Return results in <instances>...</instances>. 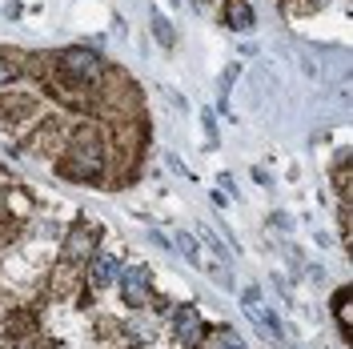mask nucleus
<instances>
[{"label": "nucleus", "mask_w": 353, "mask_h": 349, "mask_svg": "<svg viewBox=\"0 0 353 349\" xmlns=\"http://www.w3.org/2000/svg\"><path fill=\"white\" fill-rule=\"evenodd\" d=\"M176 249L189 265H201V245L193 241V233H176Z\"/></svg>", "instance_id": "1a4fd4ad"}, {"label": "nucleus", "mask_w": 353, "mask_h": 349, "mask_svg": "<svg viewBox=\"0 0 353 349\" xmlns=\"http://www.w3.org/2000/svg\"><path fill=\"white\" fill-rule=\"evenodd\" d=\"M17 77H21V65L0 52V85H8V81H17Z\"/></svg>", "instance_id": "ddd939ff"}, {"label": "nucleus", "mask_w": 353, "mask_h": 349, "mask_svg": "<svg viewBox=\"0 0 353 349\" xmlns=\"http://www.w3.org/2000/svg\"><path fill=\"white\" fill-rule=\"evenodd\" d=\"M121 277V265H117V257L112 253H101L97 261H92V285H112Z\"/></svg>", "instance_id": "0eeeda50"}, {"label": "nucleus", "mask_w": 353, "mask_h": 349, "mask_svg": "<svg viewBox=\"0 0 353 349\" xmlns=\"http://www.w3.org/2000/svg\"><path fill=\"white\" fill-rule=\"evenodd\" d=\"M61 173L72 177V181H92V177H101V153L97 149H81L77 161H65L61 165Z\"/></svg>", "instance_id": "20e7f679"}, {"label": "nucleus", "mask_w": 353, "mask_h": 349, "mask_svg": "<svg viewBox=\"0 0 353 349\" xmlns=\"http://www.w3.org/2000/svg\"><path fill=\"white\" fill-rule=\"evenodd\" d=\"M337 326H341V333L350 337V326H353V313H350V289H341V293H337Z\"/></svg>", "instance_id": "9d476101"}, {"label": "nucleus", "mask_w": 353, "mask_h": 349, "mask_svg": "<svg viewBox=\"0 0 353 349\" xmlns=\"http://www.w3.org/2000/svg\"><path fill=\"white\" fill-rule=\"evenodd\" d=\"M225 24H229V28H237V32H249V28H253V8H249L245 0H233V4H229V12H225Z\"/></svg>", "instance_id": "6e6552de"}, {"label": "nucleus", "mask_w": 353, "mask_h": 349, "mask_svg": "<svg viewBox=\"0 0 353 349\" xmlns=\"http://www.w3.org/2000/svg\"><path fill=\"white\" fill-rule=\"evenodd\" d=\"M57 68H61V77L68 85H92V81L105 77V61L92 48H65L57 57Z\"/></svg>", "instance_id": "f257e3e1"}, {"label": "nucleus", "mask_w": 353, "mask_h": 349, "mask_svg": "<svg viewBox=\"0 0 353 349\" xmlns=\"http://www.w3.org/2000/svg\"><path fill=\"white\" fill-rule=\"evenodd\" d=\"M201 4H209V0H201Z\"/></svg>", "instance_id": "2eb2a0df"}, {"label": "nucleus", "mask_w": 353, "mask_h": 349, "mask_svg": "<svg viewBox=\"0 0 353 349\" xmlns=\"http://www.w3.org/2000/svg\"><path fill=\"white\" fill-rule=\"evenodd\" d=\"M241 306H245L249 321L257 326V333H261L265 341H273V346H281V341H285V333H281V321H277V317H273V313L261 306V289H257V285L241 293Z\"/></svg>", "instance_id": "f03ea898"}, {"label": "nucleus", "mask_w": 353, "mask_h": 349, "mask_svg": "<svg viewBox=\"0 0 353 349\" xmlns=\"http://www.w3.org/2000/svg\"><path fill=\"white\" fill-rule=\"evenodd\" d=\"M153 37H157L161 44H173V24L165 21L161 12H153Z\"/></svg>", "instance_id": "f8f14e48"}, {"label": "nucleus", "mask_w": 353, "mask_h": 349, "mask_svg": "<svg viewBox=\"0 0 353 349\" xmlns=\"http://www.w3.org/2000/svg\"><path fill=\"white\" fill-rule=\"evenodd\" d=\"M92 245H97V233H92L88 225H77V229L68 233V245H65V253L72 257V261H81V257H88V253H92Z\"/></svg>", "instance_id": "39448f33"}, {"label": "nucleus", "mask_w": 353, "mask_h": 349, "mask_svg": "<svg viewBox=\"0 0 353 349\" xmlns=\"http://www.w3.org/2000/svg\"><path fill=\"white\" fill-rule=\"evenodd\" d=\"M205 241H209V249H213V253H217L221 261H229V249H225V245H221V241L213 237V233H205Z\"/></svg>", "instance_id": "4468645a"}, {"label": "nucleus", "mask_w": 353, "mask_h": 349, "mask_svg": "<svg viewBox=\"0 0 353 349\" xmlns=\"http://www.w3.org/2000/svg\"><path fill=\"white\" fill-rule=\"evenodd\" d=\"M121 293H125L129 306H145V297H149V269H145V265L125 269V273H121Z\"/></svg>", "instance_id": "7ed1b4c3"}, {"label": "nucleus", "mask_w": 353, "mask_h": 349, "mask_svg": "<svg viewBox=\"0 0 353 349\" xmlns=\"http://www.w3.org/2000/svg\"><path fill=\"white\" fill-rule=\"evenodd\" d=\"M213 349H245V341L233 333V329H217V337H213Z\"/></svg>", "instance_id": "9b49d317"}, {"label": "nucleus", "mask_w": 353, "mask_h": 349, "mask_svg": "<svg viewBox=\"0 0 353 349\" xmlns=\"http://www.w3.org/2000/svg\"><path fill=\"white\" fill-rule=\"evenodd\" d=\"M173 329H176V337H181V341H197V333H201L197 309H193V306H181V309H176V317H173Z\"/></svg>", "instance_id": "423d86ee"}]
</instances>
